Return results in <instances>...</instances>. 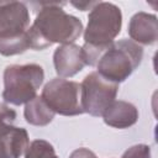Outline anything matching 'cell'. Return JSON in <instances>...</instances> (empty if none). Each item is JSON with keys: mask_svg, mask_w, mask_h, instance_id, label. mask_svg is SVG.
<instances>
[{"mask_svg": "<svg viewBox=\"0 0 158 158\" xmlns=\"http://www.w3.org/2000/svg\"><path fill=\"white\" fill-rule=\"evenodd\" d=\"M83 23L79 19L67 14L58 4L46 2L37 14L35 22L27 30L31 49L41 51L53 43L70 44L80 37Z\"/></svg>", "mask_w": 158, "mask_h": 158, "instance_id": "cell-1", "label": "cell"}, {"mask_svg": "<svg viewBox=\"0 0 158 158\" xmlns=\"http://www.w3.org/2000/svg\"><path fill=\"white\" fill-rule=\"evenodd\" d=\"M143 49L131 40H120L101 54L96 64L98 73L112 83L125 81L141 64Z\"/></svg>", "mask_w": 158, "mask_h": 158, "instance_id": "cell-2", "label": "cell"}, {"mask_svg": "<svg viewBox=\"0 0 158 158\" xmlns=\"http://www.w3.org/2000/svg\"><path fill=\"white\" fill-rule=\"evenodd\" d=\"M44 79L43 68L38 64H11L4 72L5 102L20 106L37 96V90Z\"/></svg>", "mask_w": 158, "mask_h": 158, "instance_id": "cell-3", "label": "cell"}, {"mask_svg": "<svg viewBox=\"0 0 158 158\" xmlns=\"http://www.w3.org/2000/svg\"><path fill=\"white\" fill-rule=\"evenodd\" d=\"M122 26V14L115 4L98 1L88 16V26L84 31L86 44L106 49L111 46Z\"/></svg>", "mask_w": 158, "mask_h": 158, "instance_id": "cell-4", "label": "cell"}, {"mask_svg": "<svg viewBox=\"0 0 158 158\" xmlns=\"http://www.w3.org/2000/svg\"><path fill=\"white\" fill-rule=\"evenodd\" d=\"M41 98L54 114L63 116L84 114L81 107V89L77 81L54 78L44 85Z\"/></svg>", "mask_w": 158, "mask_h": 158, "instance_id": "cell-5", "label": "cell"}, {"mask_svg": "<svg viewBox=\"0 0 158 158\" xmlns=\"http://www.w3.org/2000/svg\"><path fill=\"white\" fill-rule=\"evenodd\" d=\"M81 89V107L83 111L99 117L115 101L118 84L112 83L98 72L88 74L80 84Z\"/></svg>", "mask_w": 158, "mask_h": 158, "instance_id": "cell-6", "label": "cell"}, {"mask_svg": "<svg viewBox=\"0 0 158 158\" xmlns=\"http://www.w3.org/2000/svg\"><path fill=\"white\" fill-rule=\"evenodd\" d=\"M15 118V110L0 102V158H20L28 148V133L12 125Z\"/></svg>", "mask_w": 158, "mask_h": 158, "instance_id": "cell-7", "label": "cell"}, {"mask_svg": "<svg viewBox=\"0 0 158 158\" xmlns=\"http://www.w3.org/2000/svg\"><path fill=\"white\" fill-rule=\"evenodd\" d=\"M30 27L27 6L20 1H0V37L25 33Z\"/></svg>", "mask_w": 158, "mask_h": 158, "instance_id": "cell-8", "label": "cell"}, {"mask_svg": "<svg viewBox=\"0 0 158 158\" xmlns=\"http://www.w3.org/2000/svg\"><path fill=\"white\" fill-rule=\"evenodd\" d=\"M53 63L59 78H70L79 73L86 64L81 47L70 43L62 44L54 51Z\"/></svg>", "mask_w": 158, "mask_h": 158, "instance_id": "cell-9", "label": "cell"}, {"mask_svg": "<svg viewBox=\"0 0 158 158\" xmlns=\"http://www.w3.org/2000/svg\"><path fill=\"white\" fill-rule=\"evenodd\" d=\"M128 35L131 41L137 44L151 46L156 43L158 38L157 16L142 11L135 14L128 25Z\"/></svg>", "mask_w": 158, "mask_h": 158, "instance_id": "cell-10", "label": "cell"}, {"mask_svg": "<svg viewBox=\"0 0 158 158\" xmlns=\"http://www.w3.org/2000/svg\"><path fill=\"white\" fill-rule=\"evenodd\" d=\"M104 122L115 128H128L138 120V110L131 102L115 100L102 114Z\"/></svg>", "mask_w": 158, "mask_h": 158, "instance_id": "cell-11", "label": "cell"}, {"mask_svg": "<svg viewBox=\"0 0 158 158\" xmlns=\"http://www.w3.org/2000/svg\"><path fill=\"white\" fill-rule=\"evenodd\" d=\"M25 118L30 125L33 126H46L54 118V111L44 102L41 96H36L28 101L23 111Z\"/></svg>", "mask_w": 158, "mask_h": 158, "instance_id": "cell-12", "label": "cell"}, {"mask_svg": "<svg viewBox=\"0 0 158 158\" xmlns=\"http://www.w3.org/2000/svg\"><path fill=\"white\" fill-rule=\"evenodd\" d=\"M30 48L27 31L25 33L14 35V36H4L0 37V54L2 56H15L23 53Z\"/></svg>", "mask_w": 158, "mask_h": 158, "instance_id": "cell-13", "label": "cell"}, {"mask_svg": "<svg viewBox=\"0 0 158 158\" xmlns=\"http://www.w3.org/2000/svg\"><path fill=\"white\" fill-rule=\"evenodd\" d=\"M25 158H58L53 146L44 139H35L28 144Z\"/></svg>", "mask_w": 158, "mask_h": 158, "instance_id": "cell-14", "label": "cell"}, {"mask_svg": "<svg viewBox=\"0 0 158 158\" xmlns=\"http://www.w3.org/2000/svg\"><path fill=\"white\" fill-rule=\"evenodd\" d=\"M121 158H151V147L147 144H136L130 147Z\"/></svg>", "mask_w": 158, "mask_h": 158, "instance_id": "cell-15", "label": "cell"}, {"mask_svg": "<svg viewBox=\"0 0 158 158\" xmlns=\"http://www.w3.org/2000/svg\"><path fill=\"white\" fill-rule=\"evenodd\" d=\"M69 158H98L94 152L89 151L88 148H78L72 152Z\"/></svg>", "mask_w": 158, "mask_h": 158, "instance_id": "cell-16", "label": "cell"}, {"mask_svg": "<svg viewBox=\"0 0 158 158\" xmlns=\"http://www.w3.org/2000/svg\"><path fill=\"white\" fill-rule=\"evenodd\" d=\"M96 2L98 1H94V2H88V1H79V2H72V5L73 6H75L77 9H79V10H81V11H85V10H91L95 5H96Z\"/></svg>", "mask_w": 158, "mask_h": 158, "instance_id": "cell-17", "label": "cell"}]
</instances>
